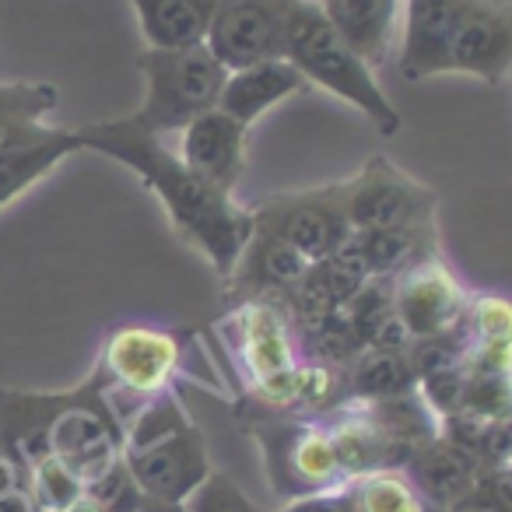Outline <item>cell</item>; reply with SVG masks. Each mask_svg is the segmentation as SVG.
Listing matches in <instances>:
<instances>
[{
    "label": "cell",
    "mask_w": 512,
    "mask_h": 512,
    "mask_svg": "<svg viewBox=\"0 0 512 512\" xmlns=\"http://www.w3.org/2000/svg\"><path fill=\"white\" fill-rule=\"evenodd\" d=\"M78 141L85 151H99L127 165L158 197L179 239L197 249L221 281L232 274L242 246L253 235V214L235 200V193L200 179L162 134L141 127L134 116L78 127Z\"/></svg>",
    "instance_id": "obj_1"
},
{
    "label": "cell",
    "mask_w": 512,
    "mask_h": 512,
    "mask_svg": "<svg viewBox=\"0 0 512 512\" xmlns=\"http://www.w3.org/2000/svg\"><path fill=\"white\" fill-rule=\"evenodd\" d=\"M0 449L22 470L57 460L88 484L123 456V425L95 372L57 393L0 386Z\"/></svg>",
    "instance_id": "obj_2"
},
{
    "label": "cell",
    "mask_w": 512,
    "mask_h": 512,
    "mask_svg": "<svg viewBox=\"0 0 512 512\" xmlns=\"http://www.w3.org/2000/svg\"><path fill=\"white\" fill-rule=\"evenodd\" d=\"M397 67L407 81L467 74L498 85L512 71V0H404Z\"/></svg>",
    "instance_id": "obj_3"
},
{
    "label": "cell",
    "mask_w": 512,
    "mask_h": 512,
    "mask_svg": "<svg viewBox=\"0 0 512 512\" xmlns=\"http://www.w3.org/2000/svg\"><path fill=\"white\" fill-rule=\"evenodd\" d=\"M92 372L102 379L106 400L113 404L120 425L144 404L162 393H172L190 379L197 386H211L214 372L193 330L158 327V323H120L102 337L99 358Z\"/></svg>",
    "instance_id": "obj_4"
},
{
    "label": "cell",
    "mask_w": 512,
    "mask_h": 512,
    "mask_svg": "<svg viewBox=\"0 0 512 512\" xmlns=\"http://www.w3.org/2000/svg\"><path fill=\"white\" fill-rule=\"evenodd\" d=\"M123 463L151 502H186L211 474L207 439L179 390L162 393L123 421Z\"/></svg>",
    "instance_id": "obj_5"
},
{
    "label": "cell",
    "mask_w": 512,
    "mask_h": 512,
    "mask_svg": "<svg viewBox=\"0 0 512 512\" xmlns=\"http://www.w3.org/2000/svg\"><path fill=\"white\" fill-rule=\"evenodd\" d=\"M285 60L323 92L337 95L341 102L355 106L365 120L376 127V134L397 137L404 130V116L376 81V67H369L351 43H344L341 32L327 22L316 0H295L288 18Z\"/></svg>",
    "instance_id": "obj_6"
},
{
    "label": "cell",
    "mask_w": 512,
    "mask_h": 512,
    "mask_svg": "<svg viewBox=\"0 0 512 512\" xmlns=\"http://www.w3.org/2000/svg\"><path fill=\"white\" fill-rule=\"evenodd\" d=\"M246 435L260 449L264 477L274 498L281 502L323 495V491H337L348 484L323 414L316 418H253L246 421Z\"/></svg>",
    "instance_id": "obj_7"
},
{
    "label": "cell",
    "mask_w": 512,
    "mask_h": 512,
    "mask_svg": "<svg viewBox=\"0 0 512 512\" xmlns=\"http://www.w3.org/2000/svg\"><path fill=\"white\" fill-rule=\"evenodd\" d=\"M144 74V102L134 116L141 127L169 137L190 120L218 106L228 67L204 46L186 50H144L137 57Z\"/></svg>",
    "instance_id": "obj_8"
},
{
    "label": "cell",
    "mask_w": 512,
    "mask_h": 512,
    "mask_svg": "<svg viewBox=\"0 0 512 512\" xmlns=\"http://www.w3.org/2000/svg\"><path fill=\"white\" fill-rule=\"evenodd\" d=\"M218 341L225 344L239 390L260 386L306 358L302 334L281 299H249L228 306L218 320Z\"/></svg>",
    "instance_id": "obj_9"
},
{
    "label": "cell",
    "mask_w": 512,
    "mask_h": 512,
    "mask_svg": "<svg viewBox=\"0 0 512 512\" xmlns=\"http://www.w3.org/2000/svg\"><path fill=\"white\" fill-rule=\"evenodd\" d=\"M249 214H253L256 228L285 239L288 246L306 256L309 264L334 256L355 235L348 221V207H344V179L313 186V190L271 193V197L256 200Z\"/></svg>",
    "instance_id": "obj_10"
},
{
    "label": "cell",
    "mask_w": 512,
    "mask_h": 512,
    "mask_svg": "<svg viewBox=\"0 0 512 512\" xmlns=\"http://www.w3.org/2000/svg\"><path fill=\"white\" fill-rule=\"evenodd\" d=\"M344 207H348L351 232L404 228L435 221L439 193L393 165L386 155H372L355 176L344 179Z\"/></svg>",
    "instance_id": "obj_11"
},
{
    "label": "cell",
    "mask_w": 512,
    "mask_h": 512,
    "mask_svg": "<svg viewBox=\"0 0 512 512\" xmlns=\"http://www.w3.org/2000/svg\"><path fill=\"white\" fill-rule=\"evenodd\" d=\"M292 4L295 0H218L211 32H207V50L228 71L281 60Z\"/></svg>",
    "instance_id": "obj_12"
},
{
    "label": "cell",
    "mask_w": 512,
    "mask_h": 512,
    "mask_svg": "<svg viewBox=\"0 0 512 512\" xmlns=\"http://www.w3.org/2000/svg\"><path fill=\"white\" fill-rule=\"evenodd\" d=\"M390 281H393V309H397V320L404 323L411 341L460 330L470 292L463 288V281L456 278V271L446 264L442 253Z\"/></svg>",
    "instance_id": "obj_13"
},
{
    "label": "cell",
    "mask_w": 512,
    "mask_h": 512,
    "mask_svg": "<svg viewBox=\"0 0 512 512\" xmlns=\"http://www.w3.org/2000/svg\"><path fill=\"white\" fill-rule=\"evenodd\" d=\"M176 155L200 179L225 193H235L249 165V127L214 106L179 130Z\"/></svg>",
    "instance_id": "obj_14"
},
{
    "label": "cell",
    "mask_w": 512,
    "mask_h": 512,
    "mask_svg": "<svg viewBox=\"0 0 512 512\" xmlns=\"http://www.w3.org/2000/svg\"><path fill=\"white\" fill-rule=\"evenodd\" d=\"M309 271V260L292 249L285 239L253 225V235L242 246L232 274L225 278V302H249V299H285Z\"/></svg>",
    "instance_id": "obj_15"
},
{
    "label": "cell",
    "mask_w": 512,
    "mask_h": 512,
    "mask_svg": "<svg viewBox=\"0 0 512 512\" xmlns=\"http://www.w3.org/2000/svg\"><path fill=\"white\" fill-rule=\"evenodd\" d=\"M404 470L411 474V481L418 484V491L432 509H449L481 484L488 463L477 460L463 446H456L442 432H435L432 439H425L407 456Z\"/></svg>",
    "instance_id": "obj_16"
},
{
    "label": "cell",
    "mask_w": 512,
    "mask_h": 512,
    "mask_svg": "<svg viewBox=\"0 0 512 512\" xmlns=\"http://www.w3.org/2000/svg\"><path fill=\"white\" fill-rule=\"evenodd\" d=\"M316 4L369 67H383L397 53L404 0H316Z\"/></svg>",
    "instance_id": "obj_17"
},
{
    "label": "cell",
    "mask_w": 512,
    "mask_h": 512,
    "mask_svg": "<svg viewBox=\"0 0 512 512\" xmlns=\"http://www.w3.org/2000/svg\"><path fill=\"white\" fill-rule=\"evenodd\" d=\"M306 78L281 60H264V64L239 67V71H228V81L221 88L218 109H225L228 116H235L239 123L253 127L264 113H271L274 106H281L292 95L306 92Z\"/></svg>",
    "instance_id": "obj_18"
},
{
    "label": "cell",
    "mask_w": 512,
    "mask_h": 512,
    "mask_svg": "<svg viewBox=\"0 0 512 512\" xmlns=\"http://www.w3.org/2000/svg\"><path fill=\"white\" fill-rule=\"evenodd\" d=\"M74 151H85L78 141V130L50 127V123H46L39 134L0 148V211H4L11 200L22 197L25 190H32L39 179L50 176V172L57 169L64 158H71Z\"/></svg>",
    "instance_id": "obj_19"
},
{
    "label": "cell",
    "mask_w": 512,
    "mask_h": 512,
    "mask_svg": "<svg viewBox=\"0 0 512 512\" xmlns=\"http://www.w3.org/2000/svg\"><path fill=\"white\" fill-rule=\"evenodd\" d=\"M351 246H355L369 278H397V274L411 271V267L425 264V260L442 253L439 218L421 221V225H404V228L355 232L351 235Z\"/></svg>",
    "instance_id": "obj_20"
},
{
    "label": "cell",
    "mask_w": 512,
    "mask_h": 512,
    "mask_svg": "<svg viewBox=\"0 0 512 512\" xmlns=\"http://www.w3.org/2000/svg\"><path fill=\"white\" fill-rule=\"evenodd\" d=\"M148 50L204 46L218 0H130Z\"/></svg>",
    "instance_id": "obj_21"
},
{
    "label": "cell",
    "mask_w": 512,
    "mask_h": 512,
    "mask_svg": "<svg viewBox=\"0 0 512 512\" xmlns=\"http://www.w3.org/2000/svg\"><path fill=\"white\" fill-rule=\"evenodd\" d=\"M348 400H393L418 390V376L411 369L407 351L362 348L355 362L344 369Z\"/></svg>",
    "instance_id": "obj_22"
},
{
    "label": "cell",
    "mask_w": 512,
    "mask_h": 512,
    "mask_svg": "<svg viewBox=\"0 0 512 512\" xmlns=\"http://www.w3.org/2000/svg\"><path fill=\"white\" fill-rule=\"evenodd\" d=\"M57 102L60 92L46 81H0V148L39 134Z\"/></svg>",
    "instance_id": "obj_23"
},
{
    "label": "cell",
    "mask_w": 512,
    "mask_h": 512,
    "mask_svg": "<svg viewBox=\"0 0 512 512\" xmlns=\"http://www.w3.org/2000/svg\"><path fill=\"white\" fill-rule=\"evenodd\" d=\"M348 502L355 512H432L418 484L404 467H383L348 481Z\"/></svg>",
    "instance_id": "obj_24"
},
{
    "label": "cell",
    "mask_w": 512,
    "mask_h": 512,
    "mask_svg": "<svg viewBox=\"0 0 512 512\" xmlns=\"http://www.w3.org/2000/svg\"><path fill=\"white\" fill-rule=\"evenodd\" d=\"M449 414L491 421V425H512V379L463 369L460 397H456V407Z\"/></svg>",
    "instance_id": "obj_25"
},
{
    "label": "cell",
    "mask_w": 512,
    "mask_h": 512,
    "mask_svg": "<svg viewBox=\"0 0 512 512\" xmlns=\"http://www.w3.org/2000/svg\"><path fill=\"white\" fill-rule=\"evenodd\" d=\"M460 334L463 344H488L512 337V299L498 292H470Z\"/></svg>",
    "instance_id": "obj_26"
},
{
    "label": "cell",
    "mask_w": 512,
    "mask_h": 512,
    "mask_svg": "<svg viewBox=\"0 0 512 512\" xmlns=\"http://www.w3.org/2000/svg\"><path fill=\"white\" fill-rule=\"evenodd\" d=\"M25 484L43 512H64L78 498H85V481L57 460H39L25 467Z\"/></svg>",
    "instance_id": "obj_27"
},
{
    "label": "cell",
    "mask_w": 512,
    "mask_h": 512,
    "mask_svg": "<svg viewBox=\"0 0 512 512\" xmlns=\"http://www.w3.org/2000/svg\"><path fill=\"white\" fill-rule=\"evenodd\" d=\"M85 498H92L102 512H137L148 502L144 491L137 488L134 474L127 470V463H123V456L85 484Z\"/></svg>",
    "instance_id": "obj_28"
},
{
    "label": "cell",
    "mask_w": 512,
    "mask_h": 512,
    "mask_svg": "<svg viewBox=\"0 0 512 512\" xmlns=\"http://www.w3.org/2000/svg\"><path fill=\"white\" fill-rule=\"evenodd\" d=\"M186 512H264V509L249 502L225 470H211L207 481L186 498Z\"/></svg>",
    "instance_id": "obj_29"
},
{
    "label": "cell",
    "mask_w": 512,
    "mask_h": 512,
    "mask_svg": "<svg viewBox=\"0 0 512 512\" xmlns=\"http://www.w3.org/2000/svg\"><path fill=\"white\" fill-rule=\"evenodd\" d=\"M463 369L512 379V337H505V341H488V344H467Z\"/></svg>",
    "instance_id": "obj_30"
},
{
    "label": "cell",
    "mask_w": 512,
    "mask_h": 512,
    "mask_svg": "<svg viewBox=\"0 0 512 512\" xmlns=\"http://www.w3.org/2000/svg\"><path fill=\"white\" fill-rule=\"evenodd\" d=\"M348 488V484H344ZM337 488V491H323V495H306V498H292L285 502L278 512H355L348 502V491Z\"/></svg>",
    "instance_id": "obj_31"
},
{
    "label": "cell",
    "mask_w": 512,
    "mask_h": 512,
    "mask_svg": "<svg viewBox=\"0 0 512 512\" xmlns=\"http://www.w3.org/2000/svg\"><path fill=\"white\" fill-rule=\"evenodd\" d=\"M0 512H43V509L32 498L29 484H22V488H11L0 495Z\"/></svg>",
    "instance_id": "obj_32"
},
{
    "label": "cell",
    "mask_w": 512,
    "mask_h": 512,
    "mask_svg": "<svg viewBox=\"0 0 512 512\" xmlns=\"http://www.w3.org/2000/svg\"><path fill=\"white\" fill-rule=\"evenodd\" d=\"M22 484H25L22 463L11 460V456L0 449V495H4V491H11V488H22Z\"/></svg>",
    "instance_id": "obj_33"
},
{
    "label": "cell",
    "mask_w": 512,
    "mask_h": 512,
    "mask_svg": "<svg viewBox=\"0 0 512 512\" xmlns=\"http://www.w3.org/2000/svg\"><path fill=\"white\" fill-rule=\"evenodd\" d=\"M432 512H498V509L488 502V495H484L481 484H477V488L470 491L467 498H460L456 505H449V509H432Z\"/></svg>",
    "instance_id": "obj_34"
},
{
    "label": "cell",
    "mask_w": 512,
    "mask_h": 512,
    "mask_svg": "<svg viewBox=\"0 0 512 512\" xmlns=\"http://www.w3.org/2000/svg\"><path fill=\"white\" fill-rule=\"evenodd\" d=\"M137 512H186V502H144Z\"/></svg>",
    "instance_id": "obj_35"
},
{
    "label": "cell",
    "mask_w": 512,
    "mask_h": 512,
    "mask_svg": "<svg viewBox=\"0 0 512 512\" xmlns=\"http://www.w3.org/2000/svg\"><path fill=\"white\" fill-rule=\"evenodd\" d=\"M64 512H102V509L92 502V498H78V502H74L71 509H64Z\"/></svg>",
    "instance_id": "obj_36"
},
{
    "label": "cell",
    "mask_w": 512,
    "mask_h": 512,
    "mask_svg": "<svg viewBox=\"0 0 512 512\" xmlns=\"http://www.w3.org/2000/svg\"><path fill=\"white\" fill-rule=\"evenodd\" d=\"M509 81H512V71H509Z\"/></svg>",
    "instance_id": "obj_37"
}]
</instances>
